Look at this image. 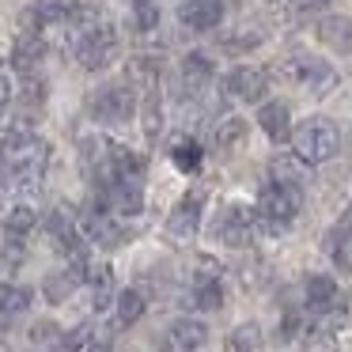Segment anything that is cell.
Masks as SVG:
<instances>
[{"label": "cell", "mask_w": 352, "mask_h": 352, "mask_svg": "<svg viewBox=\"0 0 352 352\" xmlns=\"http://www.w3.org/2000/svg\"><path fill=\"white\" fill-rule=\"evenodd\" d=\"M69 46L80 69L102 72L118 57V27L102 8H76V16L69 19Z\"/></svg>", "instance_id": "6da1fadb"}, {"label": "cell", "mask_w": 352, "mask_h": 352, "mask_svg": "<svg viewBox=\"0 0 352 352\" xmlns=\"http://www.w3.org/2000/svg\"><path fill=\"white\" fill-rule=\"evenodd\" d=\"M140 125H144V137L148 140H160V133H163V95H160V87H148V91H144Z\"/></svg>", "instance_id": "cb8c5ba5"}, {"label": "cell", "mask_w": 352, "mask_h": 352, "mask_svg": "<svg viewBox=\"0 0 352 352\" xmlns=\"http://www.w3.org/2000/svg\"><path fill=\"white\" fill-rule=\"evenodd\" d=\"M8 186H12V178H8V167H4V163H0V193L8 190Z\"/></svg>", "instance_id": "e575fe53"}, {"label": "cell", "mask_w": 352, "mask_h": 352, "mask_svg": "<svg viewBox=\"0 0 352 352\" xmlns=\"http://www.w3.org/2000/svg\"><path fill=\"white\" fill-rule=\"evenodd\" d=\"M34 223H38V212H34L31 201H16V205H8L4 212H0V228L8 231L12 239H23Z\"/></svg>", "instance_id": "ac0fdd59"}, {"label": "cell", "mask_w": 352, "mask_h": 352, "mask_svg": "<svg viewBox=\"0 0 352 352\" xmlns=\"http://www.w3.org/2000/svg\"><path fill=\"white\" fill-rule=\"evenodd\" d=\"M333 303H337V284H333V276L314 273L311 280H307V307H311L314 314H326V311H333Z\"/></svg>", "instance_id": "44dd1931"}, {"label": "cell", "mask_w": 352, "mask_h": 352, "mask_svg": "<svg viewBox=\"0 0 352 352\" xmlns=\"http://www.w3.org/2000/svg\"><path fill=\"white\" fill-rule=\"evenodd\" d=\"M258 125L265 129V137L273 140V144L292 140V114H288L284 102H265V107L258 110Z\"/></svg>", "instance_id": "2e32d148"}, {"label": "cell", "mask_w": 352, "mask_h": 352, "mask_svg": "<svg viewBox=\"0 0 352 352\" xmlns=\"http://www.w3.org/2000/svg\"><path fill=\"white\" fill-rule=\"evenodd\" d=\"M84 235L91 239V243L114 250V246L129 243L133 231L125 228V223H118V216H110V212H87V208H84Z\"/></svg>", "instance_id": "ba28073f"}, {"label": "cell", "mask_w": 352, "mask_h": 352, "mask_svg": "<svg viewBox=\"0 0 352 352\" xmlns=\"http://www.w3.org/2000/svg\"><path fill=\"white\" fill-rule=\"evenodd\" d=\"M87 110L102 125H125L133 118V110H137V95L129 91V84H107L91 95Z\"/></svg>", "instance_id": "277c9868"}, {"label": "cell", "mask_w": 352, "mask_h": 352, "mask_svg": "<svg viewBox=\"0 0 352 352\" xmlns=\"http://www.w3.org/2000/svg\"><path fill=\"white\" fill-rule=\"evenodd\" d=\"M288 76L299 80L303 87H311L314 95H326L329 87L337 84V72L329 69V65L314 61V57H299V61H292V65H288Z\"/></svg>", "instance_id": "8fae6325"}, {"label": "cell", "mask_w": 352, "mask_h": 352, "mask_svg": "<svg viewBox=\"0 0 352 352\" xmlns=\"http://www.w3.org/2000/svg\"><path fill=\"white\" fill-rule=\"evenodd\" d=\"M129 4H133V16H137V31H155V27H160L155 0H129Z\"/></svg>", "instance_id": "f546056e"}, {"label": "cell", "mask_w": 352, "mask_h": 352, "mask_svg": "<svg viewBox=\"0 0 352 352\" xmlns=\"http://www.w3.org/2000/svg\"><path fill=\"white\" fill-rule=\"evenodd\" d=\"M12 95H16V91H12V80H8V72L0 69V118L8 114V107H12Z\"/></svg>", "instance_id": "d6a6232c"}, {"label": "cell", "mask_w": 352, "mask_h": 352, "mask_svg": "<svg viewBox=\"0 0 352 352\" xmlns=\"http://www.w3.org/2000/svg\"><path fill=\"white\" fill-rule=\"evenodd\" d=\"M178 19L190 31H212L223 19V0H186L182 8H178Z\"/></svg>", "instance_id": "7c38bea8"}, {"label": "cell", "mask_w": 352, "mask_h": 352, "mask_svg": "<svg viewBox=\"0 0 352 352\" xmlns=\"http://www.w3.org/2000/svg\"><path fill=\"white\" fill-rule=\"evenodd\" d=\"M34 292L23 288V284H0V329L8 326L12 318H19V314L31 307Z\"/></svg>", "instance_id": "e0dca14e"}, {"label": "cell", "mask_w": 352, "mask_h": 352, "mask_svg": "<svg viewBox=\"0 0 352 352\" xmlns=\"http://www.w3.org/2000/svg\"><path fill=\"white\" fill-rule=\"evenodd\" d=\"M76 0H34L31 12H23L19 16V23H23V31H38V27H54V23H69L72 16H76Z\"/></svg>", "instance_id": "9c48e42d"}, {"label": "cell", "mask_w": 352, "mask_h": 352, "mask_svg": "<svg viewBox=\"0 0 352 352\" xmlns=\"http://www.w3.org/2000/svg\"><path fill=\"white\" fill-rule=\"evenodd\" d=\"M201 155H205V152H201L197 140H178V144L170 148V160H175V167H178V170H186V175L201 167Z\"/></svg>", "instance_id": "4316f807"}, {"label": "cell", "mask_w": 352, "mask_h": 352, "mask_svg": "<svg viewBox=\"0 0 352 352\" xmlns=\"http://www.w3.org/2000/svg\"><path fill=\"white\" fill-rule=\"evenodd\" d=\"M292 148H296L299 163H326L341 148V133L329 118H307L296 133H292Z\"/></svg>", "instance_id": "7a4b0ae2"}, {"label": "cell", "mask_w": 352, "mask_h": 352, "mask_svg": "<svg viewBox=\"0 0 352 352\" xmlns=\"http://www.w3.org/2000/svg\"><path fill=\"white\" fill-rule=\"evenodd\" d=\"M243 133H246V122H243V118H223V122L216 125V144H220V148H231V144H239V140H243Z\"/></svg>", "instance_id": "f1b7e54d"}, {"label": "cell", "mask_w": 352, "mask_h": 352, "mask_svg": "<svg viewBox=\"0 0 352 352\" xmlns=\"http://www.w3.org/2000/svg\"><path fill=\"white\" fill-rule=\"evenodd\" d=\"M193 299H197V307H201V311H216V307L223 303V288H220V280H216L212 273H208V276H197V288H193Z\"/></svg>", "instance_id": "484cf974"}, {"label": "cell", "mask_w": 352, "mask_h": 352, "mask_svg": "<svg viewBox=\"0 0 352 352\" xmlns=\"http://www.w3.org/2000/svg\"><path fill=\"white\" fill-rule=\"evenodd\" d=\"M148 170V160L140 152H133L129 144H110V175L114 182H140Z\"/></svg>", "instance_id": "4fadbf2b"}, {"label": "cell", "mask_w": 352, "mask_h": 352, "mask_svg": "<svg viewBox=\"0 0 352 352\" xmlns=\"http://www.w3.org/2000/svg\"><path fill=\"white\" fill-rule=\"evenodd\" d=\"M46 152H50V148L42 144L27 125H0V163H4L8 170L23 167L27 160L46 155Z\"/></svg>", "instance_id": "5b68a950"}, {"label": "cell", "mask_w": 352, "mask_h": 352, "mask_svg": "<svg viewBox=\"0 0 352 352\" xmlns=\"http://www.w3.org/2000/svg\"><path fill=\"white\" fill-rule=\"evenodd\" d=\"M87 276H91V307L107 311L114 303V273H110V265H95Z\"/></svg>", "instance_id": "d4e9b609"}, {"label": "cell", "mask_w": 352, "mask_h": 352, "mask_svg": "<svg viewBox=\"0 0 352 352\" xmlns=\"http://www.w3.org/2000/svg\"><path fill=\"white\" fill-rule=\"evenodd\" d=\"M144 314V296L137 288H125L114 296V329H129Z\"/></svg>", "instance_id": "7402d4cb"}, {"label": "cell", "mask_w": 352, "mask_h": 352, "mask_svg": "<svg viewBox=\"0 0 352 352\" xmlns=\"http://www.w3.org/2000/svg\"><path fill=\"white\" fill-rule=\"evenodd\" d=\"M273 182H284V186H299L303 182V167L299 160H273Z\"/></svg>", "instance_id": "4dcf8cb0"}, {"label": "cell", "mask_w": 352, "mask_h": 352, "mask_svg": "<svg viewBox=\"0 0 352 352\" xmlns=\"http://www.w3.org/2000/svg\"><path fill=\"white\" fill-rule=\"evenodd\" d=\"M201 205H205V197L201 193H186L182 201L175 205V212L167 216V239H175V243H190L193 235H197L201 228Z\"/></svg>", "instance_id": "52a82bcc"}, {"label": "cell", "mask_w": 352, "mask_h": 352, "mask_svg": "<svg viewBox=\"0 0 352 352\" xmlns=\"http://www.w3.org/2000/svg\"><path fill=\"white\" fill-rule=\"evenodd\" d=\"M205 341H208V329H205V322H197V318H178L167 333L170 352H197Z\"/></svg>", "instance_id": "9a60e30c"}, {"label": "cell", "mask_w": 352, "mask_h": 352, "mask_svg": "<svg viewBox=\"0 0 352 352\" xmlns=\"http://www.w3.org/2000/svg\"><path fill=\"white\" fill-rule=\"evenodd\" d=\"M254 223H258V212H250L246 205H228L216 220V239L223 246H246L254 235Z\"/></svg>", "instance_id": "8992f818"}, {"label": "cell", "mask_w": 352, "mask_h": 352, "mask_svg": "<svg viewBox=\"0 0 352 352\" xmlns=\"http://www.w3.org/2000/svg\"><path fill=\"white\" fill-rule=\"evenodd\" d=\"M46 57V42H42V31H19L16 50H12V65H16L23 76H34L38 61Z\"/></svg>", "instance_id": "5bb4252c"}, {"label": "cell", "mask_w": 352, "mask_h": 352, "mask_svg": "<svg viewBox=\"0 0 352 352\" xmlns=\"http://www.w3.org/2000/svg\"><path fill=\"white\" fill-rule=\"evenodd\" d=\"M265 87H269V76L261 69H250V65L235 69L228 80H223V91H228L231 99H239V102H258L261 95H265Z\"/></svg>", "instance_id": "30bf717a"}, {"label": "cell", "mask_w": 352, "mask_h": 352, "mask_svg": "<svg viewBox=\"0 0 352 352\" xmlns=\"http://www.w3.org/2000/svg\"><path fill=\"white\" fill-rule=\"evenodd\" d=\"M261 349V329L258 322H243V326L231 333V352H258Z\"/></svg>", "instance_id": "83f0119b"}, {"label": "cell", "mask_w": 352, "mask_h": 352, "mask_svg": "<svg viewBox=\"0 0 352 352\" xmlns=\"http://www.w3.org/2000/svg\"><path fill=\"white\" fill-rule=\"evenodd\" d=\"M84 352H110V344H107V341H87Z\"/></svg>", "instance_id": "836d02e7"}, {"label": "cell", "mask_w": 352, "mask_h": 352, "mask_svg": "<svg viewBox=\"0 0 352 352\" xmlns=\"http://www.w3.org/2000/svg\"><path fill=\"white\" fill-rule=\"evenodd\" d=\"M208 80H212V61H208L205 54H190V57H186V61H182V87H186V91L197 95Z\"/></svg>", "instance_id": "603a6c76"}, {"label": "cell", "mask_w": 352, "mask_h": 352, "mask_svg": "<svg viewBox=\"0 0 352 352\" xmlns=\"http://www.w3.org/2000/svg\"><path fill=\"white\" fill-rule=\"evenodd\" d=\"M318 34H322V42H326L329 50H337V54H352V19L329 16V19L318 23Z\"/></svg>", "instance_id": "ffe728a7"}, {"label": "cell", "mask_w": 352, "mask_h": 352, "mask_svg": "<svg viewBox=\"0 0 352 352\" xmlns=\"http://www.w3.org/2000/svg\"><path fill=\"white\" fill-rule=\"evenodd\" d=\"M19 261H23V250H19V246H0V280H8L19 269Z\"/></svg>", "instance_id": "1f68e13d"}, {"label": "cell", "mask_w": 352, "mask_h": 352, "mask_svg": "<svg viewBox=\"0 0 352 352\" xmlns=\"http://www.w3.org/2000/svg\"><path fill=\"white\" fill-rule=\"evenodd\" d=\"M299 205H303V186H284V182H265L258 193V216L265 228H284L296 220Z\"/></svg>", "instance_id": "3957f363"}, {"label": "cell", "mask_w": 352, "mask_h": 352, "mask_svg": "<svg viewBox=\"0 0 352 352\" xmlns=\"http://www.w3.org/2000/svg\"><path fill=\"white\" fill-rule=\"evenodd\" d=\"M84 273L87 269H65V273H50L46 276V284H42V292H46V299L50 303H65V299L72 296V292L80 288V284H84Z\"/></svg>", "instance_id": "d6986e66"}]
</instances>
